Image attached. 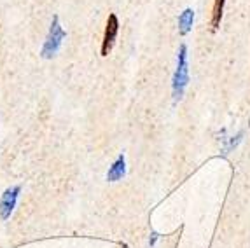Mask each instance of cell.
Here are the masks:
<instances>
[{
    "label": "cell",
    "mask_w": 250,
    "mask_h": 248,
    "mask_svg": "<svg viewBox=\"0 0 250 248\" xmlns=\"http://www.w3.org/2000/svg\"><path fill=\"white\" fill-rule=\"evenodd\" d=\"M20 190L21 187H13V189H7L2 194V199H0V219L2 220H7L13 213L14 207H16V201H18V196H20Z\"/></svg>",
    "instance_id": "4"
},
{
    "label": "cell",
    "mask_w": 250,
    "mask_h": 248,
    "mask_svg": "<svg viewBox=\"0 0 250 248\" xmlns=\"http://www.w3.org/2000/svg\"><path fill=\"white\" fill-rule=\"evenodd\" d=\"M123 248H126V247H123Z\"/></svg>",
    "instance_id": "9"
},
{
    "label": "cell",
    "mask_w": 250,
    "mask_h": 248,
    "mask_svg": "<svg viewBox=\"0 0 250 248\" xmlns=\"http://www.w3.org/2000/svg\"><path fill=\"white\" fill-rule=\"evenodd\" d=\"M224 4H226V0H215V2H213L212 20H210V25H212L213 30H217L219 26H221L222 13H224Z\"/></svg>",
    "instance_id": "7"
},
{
    "label": "cell",
    "mask_w": 250,
    "mask_h": 248,
    "mask_svg": "<svg viewBox=\"0 0 250 248\" xmlns=\"http://www.w3.org/2000/svg\"><path fill=\"white\" fill-rule=\"evenodd\" d=\"M63 39H65V32H63L62 25H60L58 16H54L53 23H51L49 33H47L46 44L42 47V58H53L54 54L60 51V47H62Z\"/></svg>",
    "instance_id": "2"
},
{
    "label": "cell",
    "mask_w": 250,
    "mask_h": 248,
    "mask_svg": "<svg viewBox=\"0 0 250 248\" xmlns=\"http://www.w3.org/2000/svg\"><path fill=\"white\" fill-rule=\"evenodd\" d=\"M192 21H194V11L192 9H186L182 14L179 16V32L180 35L189 33V30L192 28Z\"/></svg>",
    "instance_id": "6"
},
{
    "label": "cell",
    "mask_w": 250,
    "mask_h": 248,
    "mask_svg": "<svg viewBox=\"0 0 250 248\" xmlns=\"http://www.w3.org/2000/svg\"><path fill=\"white\" fill-rule=\"evenodd\" d=\"M156 240H158V236H156V234H152V238H150V247H152V245L156 243Z\"/></svg>",
    "instance_id": "8"
},
{
    "label": "cell",
    "mask_w": 250,
    "mask_h": 248,
    "mask_svg": "<svg viewBox=\"0 0 250 248\" xmlns=\"http://www.w3.org/2000/svg\"><path fill=\"white\" fill-rule=\"evenodd\" d=\"M177 70L173 75V98L180 100L184 95V89L189 83V68H188V46L182 44L177 56Z\"/></svg>",
    "instance_id": "1"
},
{
    "label": "cell",
    "mask_w": 250,
    "mask_h": 248,
    "mask_svg": "<svg viewBox=\"0 0 250 248\" xmlns=\"http://www.w3.org/2000/svg\"><path fill=\"white\" fill-rule=\"evenodd\" d=\"M126 173V163H125V156H119L117 157V161L110 166V170L107 171V180L108 182H117V180H121Z\"/></svg>",
    "instance_id": "5"
},
{
    "label": "cell",
    "mask_w": 250,
    "mask_h": 248,
    "mask_svg": "<svg viewBox=\"0 0 250 248\" xmlns=\"http://www.w3.org/2000/svg\"><path fill=\"white\" fill-rule=\"evenodd\" d=\"M117 32H119V20H117L116 14H110L107 20V25H105L104 42H102V56H108V53L112 51Z\"/></svg>",
    "instance_id": "3"
}]
</instances>
